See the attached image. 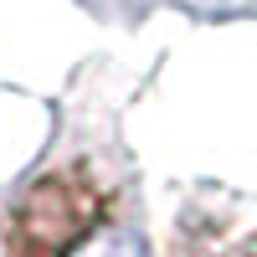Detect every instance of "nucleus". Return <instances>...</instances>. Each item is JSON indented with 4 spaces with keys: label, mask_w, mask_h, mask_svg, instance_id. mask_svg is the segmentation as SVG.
Returning <instances> with one entry per match:
<instances>
[{
    "label": "nucleus",
    "mask_w": 257,
    "mask_h": 257,
    "mask_svg": "<svg viewBox=\"0 0 257 257\" xmlns=\"http://www.w3.org/2000/svg\"><path fill=\"white\" fill-rule=\"evenodd\" d=\"M72 257H149V252H144V242L134 237V231L108 226V231H98V237H88Z\"/></svg>",
    "instance_id": "nucleus-1"
}]
</instances>
